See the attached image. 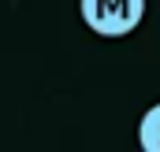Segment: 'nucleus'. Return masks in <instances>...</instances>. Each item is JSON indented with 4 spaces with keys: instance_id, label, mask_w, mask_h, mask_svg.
<instances>
[{
    "instance_id": "obj_1",
    "label": "nucleus",
    "mask_w": 160,
    "mask_h": 152,
    "mask_svg": "<svg viewBox=\"0 0 160 152\" xmlns=\"http://www.w3.org/2000/svg\"><path fill=\"white\" fill-rule=\"evenodd\" d=\"M82 22L97 37H127L145 19V0H78Z\"/></svg>"
},
{
    "instance_id": "obj_2",
    "label": "nucleus",
    "mask_w": 160,
    "mask_h": 152,
    "mask_svg": "<svg viewBox=\"0 0 160 152\" xmlns=\"http://www.w3.org/2000/svg\"><path fill=\"white\" fill-rule=\"evenodd\" d=\"M138 145L145 152H160V104H153L138 122Z\"/></svg>"
}]
</instances>
